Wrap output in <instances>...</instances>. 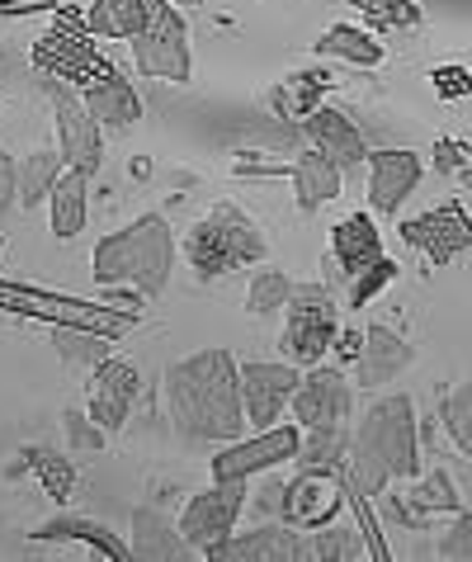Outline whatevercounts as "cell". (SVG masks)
Returning <instances> with one entry per match:
<instances>
[{
    "instance_id": "cell-1",
    "label": "cell",
    "mask_w": 472,
    "mask_h": 562,
    "mask_svg": "<svg viewBox=\"0 0 472 562\" xmlns=\"http://www.w3.org/2000/svg\"><path fill=\"white\" fill-rule=\"evenodd\" d=\"M166 412L184 440H241V364L227 350H199L166 369Z\"/></svg>"
},
{
    "instance_id": "cell-2",
    "label": "cell",
    "mask_w": 472,
    "mask_h": 562,
    "mask_svg": "<svg viewBox=\"0 0 472 562\" xmlns=\"http://www.w3.org/2000/svg\"><path fill=\"white\" fill-rule=\"evenodd\" d=\"M350 468L364 492L387 487L392 477H416L420 473V445H416V407L412 397L392 393L378 397L364 412L350 445Z\"/></svg>"
},
{
    "instance_id": "cell-3",
    "label": "cell",
    "mask_w": 472,
    "mask_h": 562,
    "mask_svg": "<svg viewBox=\"0 0 472 562\" xmlns=\"http://www.w3.org/2000/svg\"><path fill=\"white\" fill-rule=\"evenodd\" d=\"M94 284H133L142 299H161L176 265V237L161 213L137 217L133 227L114 232L94 246Z\"/></svg>"
},
{
    "instance_id": "cell-4",
    "label": "cell",
    "mask_w": 472,
    "mask_h": 562,
    "mask_svg": "<svg viewBox=\"0 0 472 562\" xmlns=\"http://www.w3.org/2000/svg\"><path fill=\"white\" fill-rule=\"evenodd\" d=\"M29 61H34L38 76H53V81L71 86L76 95L90 86L109 81L119 67L100 53V43H94L90 24H86V10L81 5H61L53 10V24L43 29V34L34 38V48H29Z\"/></svg>"
},
{
    "instance_id": "cell-5",
    "label": "cell",
    "mask_w": 472,
    "mask_h": 562,
    "mask_svg": "<svg viewBox=\"0 0 472 562\" xmlns=\"http://www.w3.org/2000/svg\"><path fill=\"white\" fill-rule=\"evenodd\" d=\"M265 256H270V246H265L256 217L236 204H213L209 217L189 227L184 237V260L203 284L241 270V265H260Z\"/></svg>"
},
{
    "instance_id": "cell-6",
    "label": "cell",
    "mask_w": 472,
    "mask_h": 562,
    "mask_svg": "<svg viewBox=\"0 0 472 562\" xmlns=\"http://www.w3.org/2000/svg\"><path fill=\"white\" fill-rule=\"evenodd\" d=\"M133 43V61L142 76H151V81H176L184 86L189 76H194V57H189V29L180 20L176 5H166V0H156L147 29H142Z\"/></svg>"
},
{
    "instance_id": "cell-7",
    "label": "cell",
    "mask_w": 472,
    "mask_h": 562,
    "mask_svg": "<svg viewBox=\"0 0 472 562\" xmlns=\"http://www.w3.org/2000/svg\"><path fill=\"white\" fill-rule=\"evenodd\" d=\"M38 90H43V100H47V109H53V119H57V151L67 156L71 170L94 176L100 161H104V128L94 123L86 100L76 95L71 86L53 81V76H38Z\"/></svg>"
},
{
    "instance_id": "cell-8",
    "label": "cell",
    "mask_w": 472,
    "mask_h": 562,
    "mask_svg": "<svg viewBox=\"0 0 472 562\" xmlns=\"http://www.w3.org/2000/svg\"><path fill=\"white\" fill-rule=\"evenodd\" d=\"M289 322H283V355L293 364H317L322 355H330V340H336V299L326 293V284H293L289 299Z\"/></svg>"
},
{
    "instance_id": "cell-9",
    "label": "cell",
    "mask_w": 472,
    "mask_h": 562,
    "mask_svg": "<svg viewBox=\"0 0 472 562\" xmlns=\"http://www.w3.org/2000/svg\"><path fill=\"white\" fill-rule=\"evenodd\" d=\"M246 506V477H213L209 492H199L180 515V535L194 553H209L236 529V515Z\"/></svg>"
},
{
    "instance_id": "cell-10",
    "label": "cell",
    "mask_w": 472,
    "mask_h": 562,
    "mask_svg": "<svg viewBox=\"0 0 472 562\" xmlns=\"http://www.w3.org/2000/svg\"><path fill=\"white\" fill-rule=\"evenodd\" d=\"M402 241L416 246V251L430 265H449L453 256L472 251V213L463 209V199H445V204L406 217V223H402Z\"/></svg>"
},
{
    "instance_id": "cell-11",
    "label": "cell",
    "mask_w": 472,
    "mask_h": 562,
    "mask_svg": "<svg viewBox=\"0 0 472 562\" xmlns=\"http://www.w3.org/2000/svg\"><path fill=\"white\" fill-rule=\"evenodd\" d=\"M137 393H142V369L133 364V359H104V364H94L86 416L104 435L123 430L128 426V416H133V407H137Z\"/></svg>"
},
{
    "instance_id": "cell-12",
    "label": "cell",
    "mask_w": 472,
    "mask_h": 562,
    "mask_svg": "<svg viewBox=\"0 0 472 562\" xmlns=\"http://www.w3.org/2000/svg\"><path fill=\"white\" fill-rule=\"evenodd\" d=\"M297 373L293 364H270V359H250L241 364V407H246V426L270 430L283 416V407L297 393Z\"/></svg>"
},
{
    "instance_id": "cell-13",
    "label": "cell",
    "mask_w": 472,
    "mask_h": 562,
    "mask_svg": "<svg viewBox=\"0 0 472 562\" xmlns=\"http://www.w3.org/2000/svg\"><path fill=\"white\" fill-rule=\"evenodd\" d=\"M303 445V426H270L256 430L250 440H232L223 454L213 459V477H256L265 468H279L297 454Z\"/></svg>"
},
{
    "instance_id": "cell-14",
    "label": "cell",
    "mask_w": 472,
    "mask_h": 562,
    "mask_svg": "<svg viewBox=\"0 0 472 562\" xmlns=\"http://www.w3.org/2000/svg\"><path fill=\"white\" fill-rule=\"evenodd\" d=\"M293 420L303 430L312 426H345V416L355 407V387L340 369H317L312 364L307 379H297V393H293Z\"/></svg>"
},
{
    "instance_id": "cell-15",
    "label": "cell",
    "mask_w": 472,
    "mask_h": 562,
    "mask_svg": "<svg viewBox=\"0 0 472 562\" xmlns=\"http://www.w3.org/2000/svg\"><path fill=\"white\" fill-rule=\"evenodd\" d=\"M425 176V161H420V151H373L369 156V209L373 213H383L392 217L402 204H406V194L420 184Z\"/></svg>"
},
{
    "instance_id": "cell-16",
    "label": "cell",
    "mask_w": 472,
    "mask_h": 562,
    "mask_svg": "<svg viewBox=\"0 0 472 562\" xmlns=\"http://www.w3.org/2000/svg\"><path fill=\"white\" fill-rule=\"evenodd\" d=\"M303 128H307V143L317 147L322 156H330V161H336L340 170H355V166L369 156V147H364V133L355 128L345 109H330V104L312 109V114L303 119Z\"/></svg>"
},
{
    "instance_id": "cell-17",
    "label": "cell",
    "mask_w": 472,
    "mask_h": 562,
    "mask_svg": "<svg viewBox=\"0 0 472 562\" xmlns=\"http://www.w3.org/2000/svg\"><path fill=\"white\" fill-rule=\"evenodd\" d=\"M203 558L213 562H297L303 558V539L293 535V529L283 525H260L250 529V535H227L223 543H213Z\"/></svg>"
},
{
    "instance_id": "cell-18",
    "label": "cell",
    "mask_w": 472,
    "mask_h": 562,
    "mask_svg": "<svg viewBox=\"0 0 472 562\" xmlns=\"http://www.w3.org/2000/svg\"><path fill=\"white\" fill-rule=\"evenodd\" d=\"M378 256H383V232L373 227V213H350L330 227V265L345 279H355Z\"/></svg>"
},
{
    "instance_id": "cell-19",
    "label": "cell",
    "mask_w": 472,
    "mask_h": 562,
    "mask_svg": "<svg viewBox=\"0 0 472 562\" xmlns=\"http://www.w3.org/2000/svg\"><path fill=\"white\" fill-rule=\"evenodd\" d=\"M416 350L406 346L397 331H387V326H369L364 331V350L355 359V373H359V387H383L387 379H397V373L412 369Z\"/></svg>"
},
{
    "instance_id": "cell-20",
    "label": "cell",
    "mask_w": 472,
    "mask_h": 562,
    "mask_svg": "<svg viewBox=\"0 0 472 562\" xmlns=\"http://www.w3.org/2000/svg\"><path fill=\"white\" fill-rule=\"evenodd\" d=\"M340 506V492L326 482V468H303L293 487H283V515L293 525H326Z\"/></svg>"
},
{
    "instance_id": "cell-21",
    "label": "cell",
    "mask_w": 472,
    "mask_h": 562,
    "mask_svg": "<svg viewBox=\"0 0 472 562\" xmlns=\"http://www.w3.org/2000/svg\"><path fill=\"white\" fill-rule=\"evenodd\" d=\"M189 539L180 535V525H170L156 506H137L133 510V558L142 562H170V558H189Z\"/></svg>"
},
{
    "instance_id": "cell-22",
    "label": "cell",
    "mask_w": 472,
    "mask_h": 562,
    "mask_svg": "<svg viewBox=\"0 0 472 562\" xmlns=\"http://www.w3.org/2000/svg\"><path fill=\"white\" fill-rule=\"evenodd\" d=\"M81 100H86V109L94 114V123H100V128L128 133V128H137V119H142V100H137V90H133L128 81H123L119 71L109 76V81L81 90Z\"/></svg>"
},
{
    "instance_id": "cell-23",
    "label": "cell",
    "mask_w": 472,
    "mask_h": 562,
    "mask_svg": "<svg viewBox=\"0 0 472 562\" xmlns=\"http://www.w3.org/2000/svg\"><path fill=\"white\" fill-rule=\"evenodd\" d=\"M293 199L303 213H322L330 199H340V166L330 156H322L317 147L303 151L293 166Z\"/></svg>"
},
{
    "instance_id": "cell-24",
    "label": "cell",
    "mask_w": 472,
    "mask_h": 562,
    "mask_svg": "<svg viewBox=\"0 0 472 562\" xmlns=\"http://www.w3.org/2000/svg\"><path fill=\"white\" fill-rule=\"evenodd\" d=\"M86 184L90 176L86 170H61L57 184H53V194H47V217H53V237L61 241H71V237H81V227H86Z\"/></svg>"
},
{
    "instance_id": "cell-25",
    "label": "cell",
    "mask_w": 472,
    "mask_h": 562,
    "mask_svg": "<svg viewBox=\"0 0 472 562\" xmlns=\"http://www.w3.org/2000/svg\"><path fill=\"white\" fill-rule=\"evenodd\" d=\"M156 0H94L86 24L94 38H137L147 29Z\"/></svg>"
},
{
    "instance_id": "cell-26",
    "label": "cell",
    "mask_w": 472,
    "mask_h": 562,
    "mask_svg": "<svg viewBox=\"0 0 472 562\" xmlns=\"http://www.w3.org/2000/svg\"><path fill=\"white\" fill-rule=\"evenodd\" d=\"M67 170V156L61 151H29L24 161H14V204L20 209H38L47 194H53L57 176Z\"/></svg>"
},
{
    "instance_id": "cell-27",
    "label": "cell",
    "mask_w": 472,
    "mask_h": 562,
    "mask_svg": "<svg viewBox=\"0 0 472 562\" xmlns=\"http://www.w3.org/2000/svg\"><path fill=\"white\" fill-rule=\"evenodd\" d=\"M38 543H53V539H81V543H94L104 558L114 562H128L133 558V543H123L114 529L100 525V520H81V515H61V520H47L43 529H34Z\"/></svg>"
},
{
    "instance_id": "cell-28",
    "label": "cell",
    "mask_w": 472,
    "mask_h": 562,
    "mask_svg": "<svg viewBox=\"0 0 472 562\" xmlns=\"http://www.w3.org/2000/svg\"><path fill=\"white\" fill-rule=\"evenodd\" d=\"M326 86H330V76L326 71H293V76H283V81L274 86V114L283 119H307L312 109H322L317 100L326 95Z\"/></svg>"
},
{
    "instance_id": "cell-29",
    "label": "cell",
    "mask_w": 472,
    "mask_h": 562,
    "mask_svg": "<svg viewBox=\"0 0 472 562\" xmlns=\"http://www.w3.org/2000/svg\"><path fill=\"white\" fill-rule=\"evenodd\" d=\"M317 53L322 57H340V61H350V67H378V61H383V43H378L373 34H364V29L330 24L326 34L317 38Z\"/></svg>"
},
{
    "instance_id": "cell-30",
    "label": "cell",
    "mask_w": 472,
    "mask_h": 562,
    "mask_svg": "<svg viewBox=\"0 0 472 562\" xmlns=\"http://www.w3.org/2000/svg\"><path fill=\"white\" fill-rule=\"evenodd\" d=\"M345 454H350V435H345V426H312L293 459L303 468H330V463H340Z\"/></svg>"
},
{
    "instance_id": "cell-31",
    "label": "cell",
    "mask_w": 472,
    "mask_h": 562,
    "mask_svg": "<svg viewBox=\"0 0 472 562\" xmlns=\"http://www.w3.org/2000/svg\"><path fill=\"white\" fill-rule=\"evenodd\" d=\"M289 299H293V279L283 270H260L250 279L246 307H250V317H274V312L289 307Z\"/></svg>"
},
{
    "instance_id": "cell-32",
    "label": "cell",
    "mask_w": 472,
    "mask_h": 562,
    "mask_svg": "<svg viewBox=\"0 0 472 562\" xmlns=\"http://www.w3.org/2000/svg\"><path fill=\"white\" fill-rule=\"evenodd\" d=\"M24 463L38 473L43 492L53 496V502H67V496H76V468L61 459V454H43V449H24Z\"/></svg>"
},
{
    "instance_id": "cell-33",
    "label": "cell",
    "mask_w": 472,
    "mask_h": 562,
    "mask_svg": "<svg viewBox=\"0 0 472 562\" xmlns=\"http://www.w3.org/2000/svg\"><path fill=\"white\" fill-rule=\"evenodd\" d=\"M53 346H57V355L67 359V364L90 369V373H94V364H104L109 359V340L94 336V331H53Z\"/></svg>"
},
{
    "instance_id": "cell-34",
    "label": "cell",
    "mask_w": 472,
    "mask_h": 562,
    "mask_svg": "<svg viewBox=\"0 0 472 562\" xmlns=\"http://www.w3.org/2000/svg\"><path fill=\"white\" fill-rule=\"evenodd\" d=\"M412 506L425 510V515H430V510H449L453 515V510H463V496L453 492V477L445 473V468H435L430 477L412 487Z\"/></svg>"
},
{
    "instance_id": "cell-35",
    "label": "cell",
    "mask_w": 472,
    "mask_h": 562,
    "mask_svg": "<svg viewBox=\"0 0 472 562\" xmlns=\"http://www.w3.org/2000/svg\"><path fill=\"white\" fill-rule=\"evenodd\" d=\"M350 5L359 14H369L378 29H416L425 20L416 0H350Z\"/></svg>"
},
{
    "instance_id": "cell-36",
    "label": "cell",
    "mask_w": 472,
    "mask_h": 562,
    "mask_svg": "<svg viewBox=\"0 0 472 562\" xmlns=\"http://www.w3.org/2000/svg\"><path fill=\"white\" fill-rule=\"evenodd\" d=\"M392 279H397V265H392L387 256H378L373 265H364V270L350 279V307H369L373 293H383Z\"/></svg>"
},
{
    "instance_id": "cell-37",
    "label": "cell",
    "mask_w": 472,
    "mask_h": 562,
    "mask_svg": "<svg viewBox=\"0 0 472 562\" xmlns=\"http://www.w3.org/2000/svg\"><path fill=\"white\" fill-rule=\"evenodd\" d=\"M373 549L359 543L355 529H322L312 543H303V558H364Z\"/></svg>"
},
{
    "instance_id": "cell-38",
    "label": "cell",
    "mask_w": 472,
    "mask_h": 562,
    "mask_svg": "<svg viewBox=\"0 0 472 562\" xmlns=\"http://www.w3.org/2000/svg\"><path fill=\"white\" fill-rule=\"evenodd\" d=\"M430 86L439 100H468L472 95V71L463 67V61H439V67L430 71Z\"/></svg>"
},
{
    "instance_id": "cell-39",
    "label": "cell",
    "mask_w": 472,
    "mask_h": 562,
    "mask_svg": "<svg viewBox=\"0 0 472 562\" xmlns=\"http://www.w3.org/2000/svg\"><path fill=\"white\" fill-rule=\"evenodd\" d=\"M439 558L445 562H472V515L453 510V525L439 539Z\"/></svg>"
},
{
    "instance_id": "cell-40",
    "label": "cell",
    "mask_w": 472,
    "mask_h": 562,
    "mask_svg": "<svg viewBox=\"0 0 472 562\" xmlns=\"http://www.w3.org/2000/svg\"><path fill=\"white\" fill-rule=\"evenodd\" d=\"M468 143H463V137H439V143H435V151H430V166L439 170V176H459V170L468 166Z\"/></svg>"
},
{
    "instance_id": "cell-41",
    "label": "cell",
    "mask_w": 472,
    "mask_h": 562,
    "mask_svg": "<svg viewBox=\"0 0 472 562\" xmlns=\"http://www.w3.org/2000/svg\"><path fill=\"white\" fill-rule=\"evenodd\" d=\"M67 430H71V445H76V449H86V454H100V449H104V430L94 426L90 416L67 412Z\"/></svg>"
},
{
    "instance_id": "cell-42",
    "label": "cell",
    "mask_w": 472,
    "mask_h": 562,
    "mask_svg": "<svg viewBox=\"0 0 472 562\" xmlns=\"http://www.w3.org/2000/svg\"><path fill=\"white\" fill-rule=\"evenodd\" d=\"M57 5L61 0H0V14H5V20H20V14H47Z\"/></svg>"
},
{
    "instance_id": "cell-43",
    "label": "cell",
    "mask_w": 472,
    "mask_h": 562,
    "mask_svg": "<svg viewBox=\"0 0 472 562\" xmlns=\"http://www.w3.org/2000/svg\"><path fill=\"white\" fill-rule=\"evenodd\" d=\"M330 350H336L340 364H350V359H359V350H364V331H336Z\"/></svg>"
},
{
    "instance_id": "cell-44",
    "label": "cell",
    "mask_w": 472,
    "mask_h": 562,
    "mask_svg": "<svg viewBox=\"0 0 472 562\" xmlns=\"http://www.w3.org/2000/svg\"><path fill=\"white\" fill-rule=\"evenodd\" d=\"M10 204H14V161H10V151L0 147V213Z\"/></svg>"
},
{
    "instance_id": "cell-45",
    "label": "cell",
    "mask_w": 472,
    "mask_h": 562,
    "mask_svg": "<svg viewBox=\"0 0 472 562\" xmlns=\"http://www.w3.org/2000/svg\"><path fill=\"white\" fill-rule=\"evenodd\" d=\"M14 67V53L5 48V38H0V71H10Z\"/></svg>"
},
{
    "instance_id": "cell-46",
    "label": "cell",
    "mask_w": 472,
    "mask_h": 562,
    "mask_svg": "<svg viewBox=\"0 0 472 562\" xmlns=\"http://www.w3.org/2000/svg\"><path fill=\"white\" fill-rule=\"evenodd\" d=\"M459 176H463V184H468V190H472V166H463V170H459Z\"/></svg>"
},
{
    "instance_id": "cell-47",
    "label": "cell",
    "mask_w": 472,
    "mask_h": 562,
    "mask_svg": "<svg viewBox=\"0 0 472 562\" xmlns=\"http://www.w3.org/2000/svg\"><path fill=\"white\" fill-rule=\"evenodd\" d=\"M170 5H176V10H180V5H199V0H170Z\"/></svg>"
},
{
    "instance_id": "cell-48",
    "label": "cell",
    "mask_w": 472,
    "mask_h": 562,
    "mask_svg": "<svg viewBox=\"0 0 472 562\" xmlns=\"http://www.w3.org/2000/svg\"><path fill=\"white\" fill-rule=\"evenodd\" d=\"M0 251H5V237H0Z\"/></svg>"
}]
</instances>
